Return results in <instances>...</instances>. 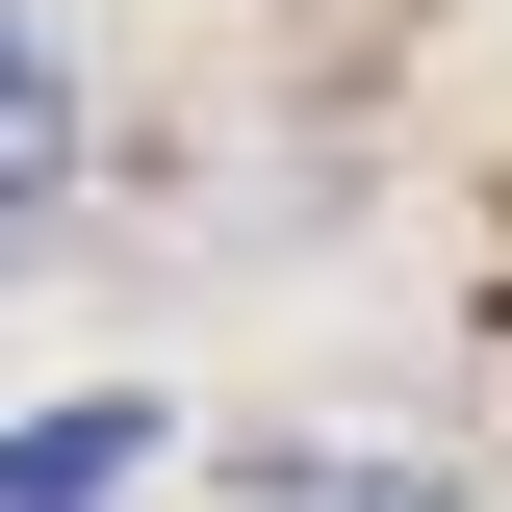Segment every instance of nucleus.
<instances>
[{
    "label": "nucleus",
    "instance_id": "3",
    "mask_svg": "<svg viewBox=\"0 0 512 512\" xmlns=\"http://www.w3.org/2000/svg\"><path fill=\"white\" fill-rule=\"evenodd\" d=\"M256 512H461L436 461H256Z\"/></svg>",
    "mask_w": 512,
    "mask_h": 512
},
{
    "label": "nucleus",
    "instance_id": "2",
    "mask_svg": "<svg viewBox=\"0 0 512 512\" xmlns=\"http://www.w3.org/2000/svg\"><path fill=\"white\" fill-rule=\"evenodd\" d=\"M52 180H77V77L26 52V26H0V231H26V205H52Z\"/></svg>",
    "mask_w": 512,
    "mask_h": 512
},
{
    "label": "nucleus",
    "instance_id": "1",
    "mask_svg": "<svg viewBox=\"0 0 512 512\" xmlns=\"http://www.w3.org/2000/svg\"><path fill=\"white\" fill-rule=\"evenodd\" d=\"M128 461H154V410L103 384V410H52V436H0V512H103Z\"/></svg>",
    "mask_w": 512,
    "mask_h": 512
}]
</instances>
